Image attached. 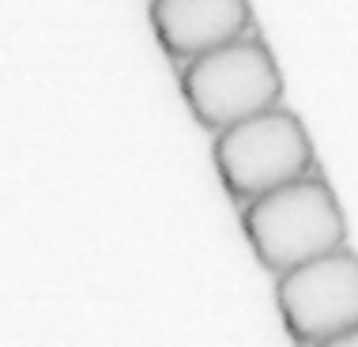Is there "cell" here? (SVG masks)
Here are the masks:
<instances>
[{
	"instance_id": "5b68a950",
	"label": "cell",
	"mask_w": 358,
	"mask_h": 347,
	"mask_svg": "<svg viewBox=\"0 0 358 347\" xmlns=\"http://www.w3.org/2000/svg\"><path fill=\"white\" fill-rule=\"evenodd\" d=\"M151 23L173 61H192L245 38L253 23L249 0H151Z\"/></svg>"
},
{
	"instance_id": "6da1fadb",
	"label": "cell",
	"mask_w": 358,
	"mask_h": 347,
	"mask_svg": "<svg viewBox=\"0 0 358 347\" xmlns=\"http://www.w3.org/2000/svg\"><path fill=\"white\" fill-rule=\"evenodd\" d=\"M241 223L257 260L275 276L340 249L347 234L336 192L317 174L249 200L241 208Z\"/></svg>"
},
{
	"instance_id": "7a4b0ae2",
	"label": "cell",
	"mask_w": 358,
	"mask_h": 347,
	"mask_svg": "<svg viewBox=\"0 0 358 347\" xmlns=\"http://www.w3.org/2000/svg\"><path fill=\"white\" fill-rule=\"evenodd\" d=\"M215 167L230 197L249 204L279 185L313 174V143L302 121L283 106L245 118L230 129L215 132Z\"/></svg>"
},
{
	"instance_id": "8992f818",
	"label": "cell",
	"mask_w": 358,
	"mask_h": 347,
	"mask_svg": "<svg viewBox=\"0 0 358 347\" xmlns=\"http://www.w3.org/2000/svg\"><path fill=\"white\" fill-rule=\"evenodd\" d=\"M317 347H358V325H355V329H347V332H340V336H332V340L317 344Z\"/></svg>"
},
{
	"instance_id": "3957f363",
	"label": "cell",
	"mask_w": 358,
	"mask_h": 347,
	"mask_svg": "<svg viewBox=\"0 0 358 347\" xmlns=\"http://www.w3.org/2000/svg\"><path fill=\"white\" fill-rule=\"evenodd\" d=\"M181 91L189 110L208 129H230V125L257 118L283 99V76H279L272 53L257 38H234L211 53L192 57L181 72Z\"/></svg>"
},
{
	"instance_id": "277c9868",
	"label": "cell",
	"mask_w": 358,
	"mask_h": 347,
	"mask_svg": "<svg viewBox=\"0 0 358 347\" xmlns=\"http://www.w3.org/2000/svg\"><path fill=\"white\" fill-rule=\"evenodd\" d=\"M275 302L287 332L302 347H317L358 325V257L351 249L306 260L275 283Z\"/></svg>"
}]
</instances>
